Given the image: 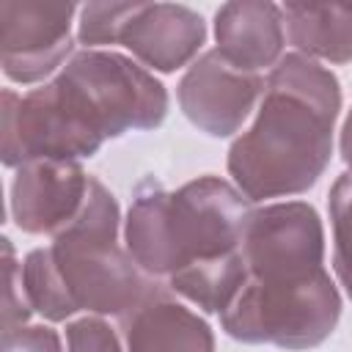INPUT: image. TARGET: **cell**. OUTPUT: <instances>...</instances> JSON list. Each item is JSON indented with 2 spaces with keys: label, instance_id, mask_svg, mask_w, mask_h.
I'll list each match as a JSON object with an SVG mask.
<instances>
[{
  "label": "cell",
  "instance_id": "cell-1",
  "mask_svg": "<svg viewBox=\"0 0 352 352\" xmlns=\"http://www.w3.org/2000/svg\"><path fill=\"white\" fill-rule=\"evenodd\" d=\"M341 113L338 77L286 52L267 77L256 121L228 148V176L248 201L308 192L330 165Z\"/></svg>",
  "mask_w": 352,
  "mask_h": 352
},
{
  "label": "cell",
  "instance_id": "cell-2",
  "mask_svg": "<svg viewBox=\"0 0 352 352\" xmlns=\"http://www.w3.org/2000/svg\"><path fill=\"white\" fill-rule=\"evenodd\" d=\"M121 209L116 195L91 176L80 214L22 261L28 302L47 322L88 314H126L154 283L118 245Z\"/></svg>",
  "mask_w": 352,
  "mask_h": 352
},
{
  "label": "cell",
  "instance_id": "cell-3",
  "mask_svg": "<svg viewBox=\"0 0 352 352\" xmlns=\"http://www.w3.org/2000/svg\"><path fill=\"white\" fill-rule=\"evenodd\" d=\"M253 201L220 176H198L165 190L151 176L135 190L124 220V248L148 278L214 264L242 253Z\"/></svg>",
  "mask_w": 352,
  "mask_h": 352
},
{
  "label": "cell",
  "instance_id": "cell-4",
  "mask_svg": "<svg viewBox=\"0 0 352 352\" xmlns=\"http://www.w3.org/2000/svg\"><path fill=\"white\" fill-rule=\"evenodd\" d=\"M341 319V294L327 270L294 283L245 280L220 314L226 336L242 344H272L302 352L324 344Z\"/></svg>",
  "mask_w": 352,
  "mask_h": 352
},
{
  "label": "cell",
  "instance_id": "cell-5",
  "mask_svg": "<svg viewBox=\"0 0 352 352\" xmlns=\"http://www.w3.org/2000/svg\"><path fill=\"white\" fill-rule=\"evenodd\" d=\"M58 80L104 140L135 129H157L168 116L165 85L148 69L113 50L74 52Z\"/></svg>",
  "mask_w": 352,
  "mask_h": 352
},
{
  "label": "cell",
  "instance_id": "cell-6",
  "mask_svg": "<svg viewBox=\"0 0 352 352\" xmlns=\"http://www.w3.org/2000/svg\"><path fill=\"white\" fill-rule=\"evenodd\" d=\"M104 138L88 124L69 91L55 80L28 91H3L0 157L6 168L30 160H82L102 148Z\"/></svg>",
  "mask_w": 352,
  "mask_h": 352
},
{
  "label": "cell",
  "instance_id": "cell-7",
  "mask_svg": "<svg viewBox=\"0 0 352 352\" xmlns=\"http://www.w3.org/2000/svg\"><path fill=\"white\" fill-rule=\"evenodd\" d=\"M242 256L248 278L258 283H294L324 270V228L305 201H283L253 209Z\"/></svg>",
  "mask_w": 352,
  "mask_h": 352
},
{
  "label": "cell",
  "instance_id": "cell-8",
  "mask_svg": "<svg viewBox=\"0 0 352 352\" xmlns=\"http://www.w3.org/2000/svg\"><path fill=\"white\" fill-rule=\"evenodd\" d=\"M74 3L3 0L0 3V66L11 82H41L72 55Z\"/></svg>",
  "mask_w": 352,
  "mask_h": 352
},
{
  "label": "cell",
  "instance_id": "cell-9",
  "mask_svg": "<svg viewBox=\"0 0 352 352\" xmlns=\"http://www.w3.org/2000/svg\"><path fill=\"white\" fill-rule=\"evenodd\" d=\"M264 85L267 82L261 74L242 72L217 50H206L187 66L176 96L192 126L209 138H231L248 121L250 110L264 94Z\"/></svg>",
  "mask_w": 352,
  "mask_h": 352
},
{
  "label": "cell",
  "instance_id": "cell-10",
  "mask_svg": "<svg viewBox=\"0 0 352 352\" xmlns=\"http://www.w3.org/2000/svg\"><path fill=\"white\" fill-rule=\"evenodd\" d=\"M91 176L77 160H30L11 182V220L25 234H60L82 209Z\"/></svg>",
  "mask_w": 352,
  "mask_h": 352
},
{
  "label": "cell",
  "instance_id": "cell-11",
  "mask_svg": "<svg viewBox=\"0 0 352 352\" xmlns=\"http://www.w3.org/2000/svg\"><path fill=\"white\" fill-rule=\"evenodd\" d=\"M204 41H206V22L190 6L138 3L118 44L126 47L143 66L170 74L192 63Z\"/></svg>",
  "mask_w": 352,
  "mask_h": 352
},
{
  "label": "cell",
  "instance_id": "cell-12",
  "mask_svg": "<svg viewBox=\"0 0 352 352\" xmlns=\"http://www.w3.org/2000/svg\"><path fill=\"white\" fill-rule=\"evenodd\" d=\"M118 330L126 352H214L209 322L182 305L160 280L118 316Z\"/></svg>",
  "mask_w": 352,
  "mask_h": 352
},
{
  "label": "cell",
  "instance_id": "cell-13",
  "mask_svg": "<svg viewBox=\"0 0 352 352\" xmlns=\"http://www.w3.org/2000/svg\"><path fill=\"white\" fill-rule=\"evenodd\" d=\"M217 52L242 72L272 69L283 58V11L270 0H231L214 11Z\"/></svg>",
  "mask_w": 352,
  "mask_h": 352
},
{
  "label": "cell",
  "instance_id": "cell-14",
  "mask_svg": "<svg viewBox=\"0 0 352 352\" xmlns=\"http://www.w3.org/2000/svg\"><path fill=\"white\" fill-rule=\"evenodd\" d=\"M289 41L300 55L327 63L352 60V6L346 3H286L280 6Z\"/></svg>",
  "mask_w": 352,
  "mask_h": 352
},
{
  "label": "cell",
  "instance_id": "cell-15",
  "mask_svg": "<svg viewBox=\"0 0 352 352\" xmlns=\"http://www.w3.org/2000/svg\"><path fill=\"white\" fill-rule=\"evenodd\" d=\"M333 226V272L352 300V173H341L327 198Z\"/></svg>",
  "mask_w": 352,
  "mask_h": 352
},
{
  "label": "cell",
  "instance_id": "cell-16",
  "mask_svg": "<svg viewBox=\"0 0 352 352\" xmlns=\"http://www.w3.org/2000/svg\"><path fill=\"white\" fill-rule=\"evenodd\" d=\"M138 0H110V3H85L80 6L77 41L85 50H96L104 44H118L121 33L135 14Z\"/></svg>",
  "mask_w": 352,
  "mask_h": 352
},
{
  "label": "cell",
  "instance_id": "cell-17",
  "mask_svg": "<svg viewBox=\"0 0 352 352\" xmlns=\"http://www.w3.org/2000/svg\"><path fill=\"white\" fill-rule=\"evenodd\" d=\"M69 352H124L116 330L102 316H82L66 324Z\"/></svg>",
  "mask_w": 352,
  "mask_h": 352
},
{
  "label": "cell",
  "instance_id": "cell-18",
  "mask_svg": "<svg viewBox=\"0 0 352 352\" xmlns=\"http://www.w3.org/2000/svg\"><path fill=\"white\" fill-rule=\"evenodd\" d=\"M3 250H6V302H3V330H16L22 324H28L33 308L28 302L25 294V283H22V264H16L14 258V248L11 239L3 236Z\"/></svg>",
  "mask_w": 352,
  "mask_h": 352
},
{
  "label": "cell",
  "instance_id": "cell-19",
  "mask_svg": "<svg viewBox=\"0 0 352 352\" xmlns=\"http://www.w3.org/2000/svg\"><path fill=\"white\" fill-rule=\"evenodd\" d=\"M3 352H63L60 336L47 324H22L3 330Z\"/></svg>",
  "mask_w": 352,
  "mask_h": 352
},
{
  "label": "cell",
  "instance_id": "cell-20",
  "mask_svg": "<svg viewBox=\"0 0 352 352\" xmlns=\"http://www.w3.org/2000/svg\"><path fill=\"white\" fill-rule=\"evenodd\" d=\"M338 148H341V160H344V165H346L349 173H352V110H349L346 118H344L341 138H338Z\"/></svg>",
  "mask_w": 352,
  "mask_h": 352
}]
</instances>
